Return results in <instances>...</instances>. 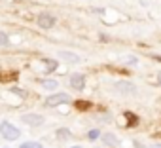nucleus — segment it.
Masks as SVG:
<instances>
[{
	"instance_id": "obj_17",
	"label": "nucleus",
	"mask_w": 161,
	"mask_h": 148,
	"mask_svg": "<svg viewBox=\"0 0 161 148\" xmlns=\"http://www.w3.org/2000/svg\"><path fill=\"white\" fill-rule=\"evenodd\" d=\"M123 63L129 65V66H136V65H138V57H135V55H127V57H123Z\"/></svg>"
},
{
	"instance_id": "obj_23",
	"label": "nucleus",
	"mask_w": 161,
	"mask_h": 148,
	"mask_svg": "<svg viewBox=\"0 0 161 148\" xmlns=\"http://www.w3.org/2000/svg\"><path fill=\"white\" fill-rule=\"evenodd\" d=\"M152 59H153V61H159V63H161V55H155V53H153V55H152Z\"/></svg>"
},
{
	"instance_id": "obj_18",
	"label": "nucleus",
	"mask_w": 161,
	"mask_h": 148,
	"mask_svg": "<svg viewBox=\"0 0 161 148\" xmlns=\"http://www.w3.org/2000/svg\"><path fill=\"white\" fill-rule=\"evenodd\" d=\"M17 74L15 72H10V76H0V82H8V80H15Z\"/></svg>"
},
{
	"instance_id": "obj_7",
	"label": "nucleus",
	"mask_w": 161,
	"mask_h": 148,
	"mask_svg": "<svg viewBox=\"0 0 161 148\" xmlns=\"http://www.w3.org/2000/svg\"><path fill=\"white\" fill-rule=\"evenodd\" d=\"M101 140H103V144L108 146V148H118V146H119V139H118V135H114V133H101Z\"/></svg>"
},
{
	"instance_id": "obj_14",
	"label": "nucleus",
	"mask_w": 161,
	"mask_h": 148,
	"mask_svg": "<svg viewBox=\"0 0 161 148\" xmlns=\"http://www.w3.org/2000/svg\"><path fill=\"white\" fill-rule=\"evenodd\" d=\"M99 139H101V129H99V127H93V129L87 131V140L95 142V140H99Z\"/></svg>"
},
{
	"instance_id": "obj_20",
	"label": "nucleus",
	"mask_w": 161,
	"mask_h": 148,
	"mask_svg": "<svg viewBox=\"0 0 161 148\" xmlns=\"http://www.w3.org/2000/svg\"><path fill=\"white\" fill-rule=\"evenodd\" d=\"M93 14H99V15H103V14H106V10H104V8H93Z\"/></svg>"
},
{
	"instance_id": "obj_13",
	"label": "nucleus",
	"mask_w": 161,
	"mask_h": 148,
	"mask_svg": "<svg viewBox=\"0 0 161 148\" xmlns=\"http://www.w3.org/2000/svg\"><path fill=\"white\" fill-rule=\"evenodd\" d=\"M42 61L46 63V74L55 72V70H57V66H59V63H57L55 59H42Z\"/></svg>"
},
{
	"instance_id": "obj_6",
	"label": "nucleus",
	"mask_w": 161,
	"mask_h": 148,
	"mask_svg": "<svg viewBox=\"0 0 161 148\" xmlns=\"http://www.w3.org/2000/svg\"><path fill=\"white\" fill-rule=\"evenodd\" d=\"M116 91L119 93V95H123V97H127V95H135L136 93V86L133 84V82H123V80H119V82H116Z\"/></svg>"
},
{
	"instance_id": "obj_24",
	"label": "nucleus",
	"mask_w": 161,
	"mask_h": 148,
	"mask_svg": "<svg viewBox=\"0 0 161 148\" xmlns=\"http://www.w3.org/2000/svg\"><path fill=\"white\" fill-rule=\"evenodd\" d=\"M157 86L161 88V72H157Z\"/></svg>"
},
{
	"instance_id": "obj_12",
	"label": "nucleus",
	"mask_w": 161,
	"mask_h": 148,
	"mask_svg": "<svg viewBox=\"0 0 161 148\" xmlns=\"http://www.w3.org/2000/svg\"><path fill=\"white\" fill-rule=\"evenodd\" d=\"M55 135H57L59 140H68V139H72V131H70L68 127H59V129L55 131Z\"/></svg>"
},
{
	"instance_id": "obj_2",
	"label": "nucleus",
	"mask_w": 161,
	"mask_h": 148,
	"mask_svg": "<svg viewBox=\"0 0 161 148\" xmlns=\"http://www.w3.org/2000/svg\"><path fill=\"white\" fill-rule=\"evenodd\" d=\"M68 103H72V99L68 93H63V91H53L51 95L46 97V106H49V108H57V106L68 105Z\"/></svg>"
},
{
	"instance_id": "obj_1",
	"label": "nucleus",
	"mask_w": 161,
	"mask_h": 148,
	"mask_svg": "<svg viewBox=\"0 0 161 148\" xmlns=\"http://www.w3.org/2000/svg\"><path fill=\"white\" fill-rule=\"evenodd\" d=\"M0 135H2V139H6V140L12 142V140H17L21 137V129L17 125H14L12 122L2 120V122H0Z\"/></svg>"
},
{
	"instance_id": "obj_26",
	"label": "nucleus",
	"mask_w": 161,
	"mask_h": 148,
	"mask_svg": "<svg viewBox=\"0 0 161 148\" xmlns=\"http://www.w3.org/2000/svg\"><path fill=\"white\" fill-rule=\"evenodd\" d=\"M6 148H10V146H6Z\"/></svg>"
},
{
	"instance_id": "obj_15",
	"label": "nucleus",
	"mask_w": 161,
	"mask_h": 148,
	"mask_svg": "<svg viewBox=\"0 0 161 148\" xmlns=\"http://www.w3.org/2000/svg\"><path fill=\"white\" fill-rule=\"evenodd\" d=\"M19 148H44V144L38 140H25V142H21Z\"/></svg>"
},
{
	"instance_id": "obj_16",
	"label": "nucleus",
	"mask_w": 161,
	"mask_h": 148,
	"mask_svg": "<svg viewBox=\"0 0 161 148\" xmlns=\"http://www.w3.org/2000/svg\"><path fill=\"white\" fill-rule=\"evenodd\" d=\"M8 46H10V36L4 31H0V48H8Z\"/></svg>"
},
{
	"instance_id": "obj_3",
	"label": "nucleus",
	"mask_w": 161,
	"mask_h": 148,
	"mask_svg": "<svg viewBox=\"0 0 161 148\" xmlns=\"http://www.w3.org/2000/svg\"><path fill=\"white\" fill-rule=\"evenodd\" d=\"M55 23H57V19H55V15L49 14V12H42V14H38V17H36V25H38L40 29H44V31L53 29Z\"/></svg>"
},
{
	"instance_id": "obj_8",
	"label": "nucleus",
	"mask_w": 161,
	"mask_h": 148,
	"mask_svg": "<svg viewBox=\"0 0 161 148\" xmlns=\"http://www.w3.org/2000/svg\"><path fill=\"white\" fill-rule=\"evenodd\" d=\"M78 112H89V110H93V103L91 101H86V99H78V101H74V105H72Z\"/></svg>"
},
{
	"instance_id": "obj_11",
	"label": "nucleus",
	"mask_w": 161,
	"mask_h": 148,
	"mask_svg": "<svg viewBox=\"0 0 161 148\" xmlns=\"http://www.w3.org/2000/svg\"><path fill=\"white\" fill-rule=\"evenodd\" d=\"M40 86H42V89H47V91H55V89H59V82L57 80H51V78H42L40 80Z\"/></svg>"
},
{
	"instance_id": "obj_4",
	"label": "nucleus",
	"mask_w": 161,
	"mask_h": 148,
	"mask_svg": "<svg viewBox=\"0 0 161 148\" xmlns=\"http://www.w3.org/2000/svg\"><path fill=\"white\" fill-rule=\"evenodd\" d=\"M68 84L76 91H84L86 89V74H82V72H72L70 78H68Z\"/></svg>"
},
{
	"instance_id": "obj_5",
	"label": "nucleus",
	"mask_w": 161,
	"mask_h": 148,
	"mask_svg": "<svg viewBox=\"0 0 161 148\" xmlns=\"http://www.w3.org/2000/svg\"><path fill=\"white\" fill-rule=\"evenodd\" d=\"M21 122L27 123V125H31V127H40V125H44L46 118L42 114H36V112H27V114L21 116Z\"/></svg>"
},
{
	"instance_id": "obj_21",
	"label": "nucleus",
	"mask_w": 161,
	"mask_h": 148,
	"mask_svg": "<svg viewBox=\"0 0 161 148\" xmlns=\"http://www.w3.org/2000/svg\"><path fill=\"white\" fill-rule=\"evenodd\" d=\"M146 148H161V142H152V144H148Z\"/></svg>"
},
{
	"instance_id": "obj_10",
	"label": "nucleus",
	"mask_w": 161,
	"mask_h": 148,
	"mask_svg": "<svg viewBox=\"0 0 161 148\" xmlns=\"http://www.w3.org/2000/svg\"><path fill=\"white\" fill-rule=\"evenodd\" d=\"M59 57L63 61H66V63H80V61H82V57H80L78 53H72V51H66V49H61Z\"/></svg>"
},
{
	"instance_id": "obj_9",
	"label": "nucleus",
	"mask_w": 161,
	"mask_h": 148,
	"mask_svg": "<svg viewBox=\"0 0 161 148\" xmlns=\"http://www.w3.org/2000/svg\"><path fill=\"white\" fill-rule=\"evenodd\" d=\"M123 120H127V122L123 123L125 127H136V125H138V122H140V120H138V116H136L135 112H131V110H125V112H123Z\"/></svg>"
},
{
	"instance_id": "obj_22",
	"label": "nucleus",
	"mask_w": 161,
	"mask_h": 148,
	"mask_svg": "<svg viewBox=\"0 0 161 148\" xmlns=\"http://www.w3.org/2000/svg\"><path fill=\"white\" fill-rule=\"evenodd\" d=\"M135 146H136V148H146V146H144L142 142H138V140H135Z\"/></svg>"
},
{
	"instance_id": "obj_25",
	"label": "nucleus",
	"mask_w": 161,
	"mask_h": 148,
	"mask_svg": "<svg viewBox=\"0 0 161 148\" xmlns=\"http://www.w3.org/2000/svg\"><path fill=\"white\" fill-rule=\"evenodd\" d=\"M70 148H84V146H80V144H74V146H70Z\"/></svg>"
},
{
	"instance_id": "obj_19",
	"label": "nucleus",
	"mask_w": 161,
	"mask_h": 148,
	"mask_svg": "<svg viewBox=\"0 0 161 148\" xmlns=\"http://www.w3.org/2000/svg\"><path fill=\"white\" fill-rule=\"evenodd\" d=\"M10 91H12V93H15V95H19V97H23V99L27 97V93H25V91H21V88H12Z\"/></svg>"
}]
</instances>
